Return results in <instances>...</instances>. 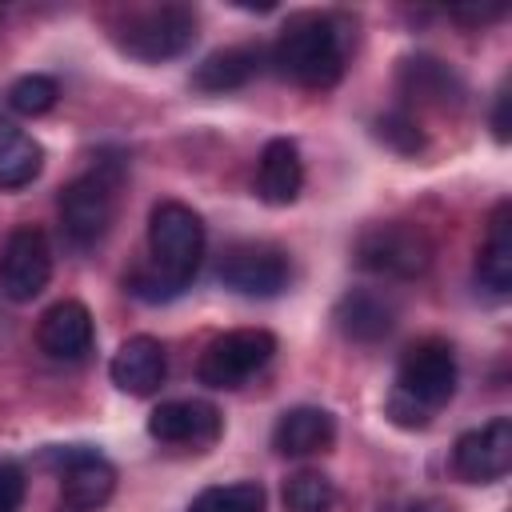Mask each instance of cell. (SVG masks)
Returning a JSON list of instances; mask_svg holds the SVG:
<instances>
[{
  "instance_id": "ffe728a7",
  "label": "cell",
  "mask_w": 512,
  "mask_h": 512,
  "mask_svg": "<svg viewBox=\"0 0 512 512\" xmlns=\"http://www.w3.org/2000/svg\"><path fill=\"white\" fill-rule=\"evenodd\" d=\"M476 280L492 296H504L512 288V208L508 204H500L488 220V240L476 260Z\"/></svg>"
},
{
  "instance_id": "4fadbf2b",
  "label": "cell",
  "mask_w": 512,
  "mask_h": 512,
  "mask_svg": "<svg viewBox=\"0 0 512 512\" xmlns=\"http://www.w3.org/2000/svg\"><path fill=\"white\" fill-rule=\"evenodd\" d=\"M164 372H168V360L156 336H128L108 364L112 384L128 396H152L164 384Z\"/></svg>"
},
{
  "instance_id": "7a4b0ae2",
  "label": "cell",
  "mask_w": 512,
  "mask_h": 512,
  "mask_svg": "<svg viewBox=\"0 0 512 512\" xmlns=\"http://www.w3.org/2000/svg\"><path fill=\"white\" fill-rule=\"evenodd\" d=\"M148 248L152 268L176 292H184V284L196 276L204 260V220L180 200H160L148 216Z\"/></svg>"
},
{
  "instance_id": "d6986e66",
  "label": "cell",
  "mask_w": 512,
  "mask_h": 512,
  "mask_svg": "<svg viewBox=\"0 0 512 512\" xmlns=\"http://www.w3.org/2000/svg\"><path fill=\"white\" fill-rule=\"evenodd\" d=\"M400 88H404L412 100L436 104V108H448V104H456V100L464 96L460 76H456L448 64L432 60V56H408V60L400 64Z\"/></svg>"
},
{
  "instance_id": "7c38bea8",
  "label": "cell",
  "mask_w": 512,
  "mask_h": 512,
  "mask_svg": "<svg viewBox=\"0 0 512 512\" xmlns=\"http://www.w3.org/2000/svg\"><path fill=\"white\" fill-rule=\"evenodd\" d=\"M92 336V312L80 300H56L36 324V344L52 360H80L92 348Z\"/></svg>"
},
{
  "instance_id": "277c9868",
  "label": "cell",
  "mask_w": 512,
  "mask_h": 512,
  "mask_svg": "<svg viewBox=\"0 0 512 512\" xmlns=\"http://www.w3.org/2000/svg\"><path fill=\"white\" fill-rule=\"evenodd\" d=\"M44 464L60 472V508L64 512H96L108 504L116 488V468L88 444H64L48 448Z\"/></svg>"
},
{
  "instance_id": "8992f818",
  "label": "cell",
  "mask_w": 512,
  "mask_h": 512,
  "mask_svg": "<svg viewBox=\"0 0 512 512\" xmlns=\"http://www.w3.org/2000/svg\"><path fill=\"white\" fill-rule=\"evenodd\" d=\"M456 356L444 340H416L412 348H404L400 364H396V392L408 396L412 404H420L424 412H436L440 404L452 400L456 392Z\"/></svg>"
},
{
  "instance_id": "e0dca14e",
  "label": "cell",
  "mask_w": 512,
  "mask_h": 512,
  "mask_svg": "<svg viewBox=\"0 0 512 512\" xmlns=\"http://www.w3.org/2000/svg\"><path fill=\"white\" fill-rule=\"evenodd\" d=\"M332 320H336V328H340L348 340H356V344H376V340H384V336L392 332L396 308H392V300L380 296V292L352 288V292H344V296L336 300Z\"/></svg>"
},
{
  "instance_id": "52a82bcc",
  "label": "cell",
  "mask_w": 512,
  "mask_h": 512,
  "mask_svg": "<svg viewBox=\"0 0 512 512\" xmlns=\"http://www.w3.org/2000/svg\"><path fill=\"white\" fill-rule=\"evenodd\" d=\"M276 352V336L268 328H232L216 336L200 356V384L208 388H236L252 372H260Z\"/></svg>"
},
{
  "instance_id": "9a60e30c",
  "label": "cell",
  "mask_w": 512,
  "mask_h": 512,
  "mask_svg": "<svg viewBox=\"0 0 512 512\" xmlns=\"http://www.w3.org/2000/svg\"><path fill=\"white\" fill-rule=\"evenodd\" d=\"M300 188H304V160H300L296 140L288 136L268 140L256 164V196L272 208H284L300 196Z\"/></svg>"
},
{
  "instance_id": "484cf974",
  "label": "cell",
  "mask_w": 512,
  "mask_h": 512,
  "mask_svg": "<svg viewBox=\"0 0 512 512\" xmlns=\"http://www.w3.org/2000/svg\"><path fill=\"white\" fill-rule=\"evenodd\" d=\"M24 492H28L24 468L16 460H0V512H20Z\"/></svg>"
},
{
  "instance_id": "5bb4252c",
  "label": "cell",
  "mask_w": 512,
  "mask_h": 512,
  "mask_svg": "<svg viewBox=\"0 0 512 512\" xmlns=\"http://www.w3.org/2000/svg\"><path fill=\"white\" fill-rule=\"evenodd\" d=\"M148 436L160 444H212L220 436V412L204 400H164L148 416Z\"/></svg>"
},
{
  "instance_id": "6da1fadb",
  "label": "cell",
  "mask_w": 512,
  "mask_h": 512,
  "mask_svg": "<svg viewBox=\"0 0 512 512\" xmlns=\"http://www.w3.org/2000/svg\"><path fill=\"white\" fill-rule=\"evenodd\" d=\"M272 64L284 80L304 88H332L344 72V44L332 16L296 12L272 44Z\"/></svg>"
},
{
  "instance_id": "44dd1931",
  "label": "cell",
  "mask_w": 512,
  "mask_h": 512,
  "mask_svg": "<svg viewBox=\"0 0 512 512\" xmlns=\"http://www.w3.org/2000/svg\"><path fill=\"white\" fill-rule=\"evenodd\" d=\"M44 168V148L20 132L12 120H0V188L16 192L24 184H32Z\"/></svg>"
},
{
  "instance_id": "3957f363",
  "label": "cell",
  "mask_w": 512,
  "mask_h": 512,
  "mask_svg": "<svg viewBox=\"0 0 512 512\" xmlns=\"http://www.w3.org/2000/svg\"><path fill=\"white\" fill-rule=\"evenodd\" d=\"M116 184H120V172H112L108 164H96L92 172L76 176L60 192V232L68 236V244L92 248L104 240L116 212Z\"/></svg>"
},
{
  "instance_id": "7402d4cb",
  "label": "cell",
  "mask_w": 512,
  "mask_h": 512,
  "mask_svg": "<svg viewBox=\"0 0 512 512\" xmlns=\"http://www.w3.org/2000/svg\"><path fill=\"white\" fill-rule=\"evenodd\" d=\"M280 500H284V512H332L336 504V488L324 472H292L280 488Z\"/></svg>"
},
{
  "instance_id": "8fae6325",
  "label": "cell",
  "mask_w": 512,
  "mask_h": 512,
  "mask_svg": "<svg viewBox=\"0 0 512 512\" xmlns=\"http://www.w3.org/2000/svg\"><path fill=\"white\" fill-rule=\"evenodd\" d=\"M220 284L240 296H276L288 288V256L272 244H232L216 268Z\"/></svg>"
},
{
  "instance_id": "f1b7e54d",
  "label": "cell",
  "mask_w": 512,
  "mask_h": 512,
  "mask_svg": "<svg viewBox=\"0 0 512 512\" xmlns=\"http://www.w3.org/2000/svg\"><path fill=\"white\" fill-rule=\"evenodd\" d=\"M452 16L456 20H472V24H488V20H500L504 16V8H452Z\"/></svg>"
},
{
  "instance_id": "5b68a950",
  "label": "cell",
  "mask_w": 512,
  "mask_h": 512,
  "mask_svg": "<svg viewBox=\"0 0 512 512\" xmlns=\"http://www.w3.org/2000/svg\"><path fill=\"white\" fill-rule=\"evenodd\" d=\"M192 40H196V16L184 4H160V8L136 12L116 36V44L128 56L148 60V64L180 56L184 48H192Z\"/></svg>"
},
{
  "instance_id": "30bf717a",
  "label": "cell",
  "mask_w": 512,
  "mask_h": 512,
  "mask_svg": "<svg viewBox=\"0 0 512 512\" xmlns=\"http://www.w3.org/2000/svg\"><path fill=\"white\" fill-rule=\"evenodd\" d=\"M512 468V420L496 416L480 428H468L452 444V472L464 484H492Z\"/></svg>"
},
{
  "instance_id": "4316f807",
  "label": "cell",
  "mask_w": 512,
  "mask_h": 512,
  "mask_svg": "<svg viewBox=\"0 0 512 512\" xmlns=\"http://www.w3.org/2000/svg\"><path fill=\"white\" fill-rule=\"evenodd\" d=\"M376 512H452L444 500L436 496H408V500H392V504H380Z\"/></svg>"
},
{
  "instance_id": "603a6c76",
  "label": "cell",
  "mask_w": 512,
  "mask_h": 512,
  "mask_svg": "<svg viewBox=\"0 0 512 512\" xmlns=\"http://www.w3.org/2000/svg\"><path fill=\"white\" fill-rule=\"evenodd\" d=\"M188 512H264V488L256 480L216 484V488H204Z\"/></svg>"
},
{
  "instance_id": "ac0fdd59",
  "label": "cell",
  "mask_w": 512,
  "mask_h": 512,
  "mask_svg": "<svg viewBox=\"0 0 512 512\" xmlns=\"http://www.w3.org/2000/svg\"><path fill=\"white\" fill-rule=\"evenodd\" d=\"M260 60H264V52L256 44L220 48V52H212V56H204L196 64L192 88H200V92H232V88H244L260 72Z\"/></svg>"
},
{
  "instance_id": "cb8c5ba5",
  "label": "cell",
  "mask_w": 512,
  "mask_h": 512,
  "mask_svg": "<svg viewBox=\"0 0 512 512\" xmlns=\"http://www.w3.org/2000/svg\"><path fill=\"white\" fill-rule=\"evenodd\" d=\"M56 100H60V84L44 72H28L8 88V104L20 116H44V112H52Z\"/></svg>"
},
{
  "instance_id": "2e32d148",
  "label": "cell",
  "mask_w": 512,
  "mask_h": 512,
  "mask_svg": "<svg viewBox=\"0 0 512 512\" xmlns=\"http://www.w3.org/2000/svg\"><path fill=\"white\" fill-rule=\"evenodd\" d=\"M332 440H336V420L328 408H316V404H296L280 412L272 428V448L280 456H312L332 448Z\"/></svg>"
},
{
  "instance_id": "ba28073f",
  "label": "cell",
  "mask_w": 512,
  "mask_h": 512,
  "mask_svg": "<svg viewBox=\"0 0 512 512\" xmlns=\"http://www.w3.org/2000/svg\"><path fill=\"white\" fill-rule=\"evenodd\" d=\"M356 264L380 276H420L432 264V244L412 224H376L356 240Z\"/></svg>"
},
{
  "instance_id": "9c48e42d",
  "label": "cell",
  "mask_w": 512,
  "mask_h": 512,
  "mask_svg": "<svg viewBox=\"0 0 512 512\" xmlns=\"http://www.w3.org/2000/svg\"><path fill=\"white\" fill-rule=\"evenodd\" d=\"M52 276V248L48 236L32 224H20L8 232L0 252V292L12 304H28L48 288Z\"/></svg>"
},
{
  "instance_id": "d4e9b609",
  "label": "cell",
  "mask_w": 512,
  "mask_h": 512,
  "mask_svg": "<svg viewBox=\"0 0 512 512\" xmlns=\"http://www.w3.org/2000/svg\"><path fill=\"white\" fill-rule=\"evenodd\" d=\"M376 140L388 144V148L400 152V156H416V152L424 148V132H420V124H416L408 112H384V116L376 120Z\"/></svg>"
},
{
  "instance_id": "83f0119b",
  "label": "cell",
  "mask_w": 512,
  "mask_h": 512,
  "mask_svg": "<svg viewBox=\"0 0 512 512\" xmlns=\"http://www.w3.org/2000/svg\"><path fill=\"white\" fill-rule=\"evenodd\" d=\"M492 132L500 144H508V88L496 92V112H492Z\"/></svg>"
}]
</instances>
